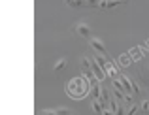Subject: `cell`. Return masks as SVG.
Segmentation results:
<instances>
[{
	"label": "cell",
	"instance_id": "30bf717a",
	"mask_svg": "<svg viewBox=\"0 0 149 115\" xmlns=\"http://www.w3.org/2000/svg\"><path fill=\"white\" fill-rule=\"evenodd\" d=\"M66 66V61L64 59H61V61H57V64H55V72H61L62 68Z\"/></svg>",
	"mask_w": 149,
	"mask_h": 115
},
{
	"label": "cell",
	"instance_id": "52a82bcc",
	"mask_svg": "<svg viewBox=\"0 0 149 115\" xmlns=\"http://www.w3.org/2000/svg\"><path fill=\"white\" fill-rule=\"evenodd\" d=\"M119 2H113V0H100V8L108 10V8H115Z\"/></svg>",
	"mask_w": 149,
	"mask_h": 115
},
{
	"label": "cell",
	"instance_id": "9c48e42d",
	"mask_svg": "<svg viewBox=\"0 0 149 115\" xmlns=\"http://www.w3.org/2000/svg\"><path fill=\"white\" fill-rule=\"evenodd\" d=\"M130 61H132V59H130V55H127V53H125V55H121V59H119V62H121L123 66H128V64H130Z\"/></svg>",
	"mask_w": 149,
	"mask_h": 115
},
{
	"label": "cell",
	"instance_id": "9a60e30c",
	"mask_svg": "<svg viewBox=\"0 0 149 115\" xmlns=\"http://www.w3.org/2000/svg\"><path fill=\"white\" fill-rule=\"evenodd\" d=\"M132 93L140 94V87H138V83H136V81H132Z\"/></svg>",
	"mask_w": 149,
	"mask_h": 115
},
{
	"label": "cell",
	"instance_id": "7a4b0ae2",
	"mask_svg": "<svg viewBox=\"0 0 149 115\" xmlns=\"http://www.w3.org/2000/svg\"><path fill=\"white\" fill-rule=\"evenodd\" d=\"M89 62H91V68H93V72H95V76L98 77V81H104V79L108 77V74L102 70V66L96 62V59L95 57H89Z\"/></svg>",
	"mask_w": 149,
	"mask_h": 115
},
{
	"label": "cell",
	"instance_id": "d6986e66",
	"mask_svg": "<svg viewBox=\"0 0 149 115\" xmlns=\"http://www.w3.org/2000/svg\"><path fill=\"white\" fill-rule=\"evenodd\" d=\"M119 2H127V0H119Z\"/></svg>",
	"mask_w": 149,
	"mask_h": 115
},
{
	"label": "cell",
	"instance_id": "4fadbf2b",
	"mask_svg": "<svg viewBox=\"0 0 149 115\" xmlns=\"http://www.w3.org/2000/svg\"><path fill=\"white\" fill-rule=\"evenodd\" d=\"M89 8H100V0H87Z\"/></svg>",
	"mask_w": 149,
	"mask_h": 115
},
{
	"label": "cell",
	"instance_id": "ac0fdd59",
	"mask_svg": "<svg viewBox=\"0 0 149 115\" xmlns=\"http://www.w3.org/2000/svg\"><path fill=\"white\" fill-rule=\"evenodd\" d=\"M147 83H149V66H147Z\"/></svg>",
	"mask_w": 149,
	"mask_h": 115
},
{
	"label": "cell",
	"instance_id": "5b68a950",
	"mask_svg": "<svg viewBox=\"0 0 149 115\" xmlns=\"http://www.w3.org/2000/svg\"><path fill=\"white\" fill-rule=\"evenodd\" d=\"M91 96H93V100H100V96H102V85H100V81L95 83V85H91Z\"/></svg>",
	"mask_w": 149,
	"mask_h": 115
},
{
	"label": "cell",
	"instance_id": "ba28073f",
	"mask_svg": "<svg viewBox=\"0 0 149 115\" xmlns=\"http://www.w3.org/2000/svg\"><path fill=\"white\" fill-rule=\"evenodd\" d=\"M68 6H70V8H81V6H87V0H70Z\"/></svg>",
	"mask_w": 149,
	"mask_h": 115
},
{
	"label": "cell",
	"instance_id": "8992f818",
	"mask_svg": "<svg viewBox=\"0 0 149 115\" xmlns=\"http://www.w3.org/2000/svg\"><path fill=\"white\" fill-rule=\"evenodd\" d=\"M95 59H96V62H98V64L102 66V70H104V72H108V68H109V66H111V62H109L108 59L104 57V55H96Z\"/></svg>",
	"mask_w": 149,
	"mask_h": 115
},
{
	"label": "cell",
	"instance_id": "e0dca14e",
	"mask_svg": "<svg viewBox=\"0 0 149 115\" xmlns=\"http://www.w3.org/2000/svg\"><path fill=\"white\" fill-rule=\"evenodd\" d=\"M104 115H115V113H113L111 109H104Z\"/></svg>",
	"mask_w": 149,
	"mask_h": 115
},
{
	"label": "cell",
	"instance_id": "2e32d148",
	"mask_svg": "<svg viewBox=\"0 0 149 115\" xmlns=\"http://www.w3.org/2000/svg\"><path fill=\"white\" fill-rule=\"evenodd\" d=\"M40 115H57V112H51V109H44Z\"/></svg>",
	"mask_w": 149,
	"mask_h": 115
},
{
	"label": "cell",
	"instance_id": "3957f363",
	"mask_svg": "<svg viewBox=\"0 0 149 115\" xmlns=\"http://www.w3.org/2000/svg\"><path fill=\"white\" fill-rule=\"evenodd\" d=\"M89 43H91V47H93V49H95L98 55H104V57H106V45H104V42H102V40L91 38V42H89Z\"/></svg>",
	"mask_w": 149,
	"mask_h": 115
},
{
	"label": "cell",
	"instance_id": "7c38bea8",
	"mask_svg": "<svg viewBox=\"0 0 149 115\" xmlns=\"http://www.w3.org/2000/svg\"><path fill=\"white\" fill-rule=\"evenodd\" d=\"M57 112V115H72V112H70L68 108H58V109H55Z\"/></svg>",
	"mask_w": 149,
	"mask_h": 115
},
{
	"label": "cell",
	"instance_id": "5bb4252c",
	"mask_svg": "<svg viewBox=\"0 0 149 115\" xmlns=\"http://www.w3.org/2000/svg\"><path fill=\"white\" fill-rule=\"evenodd\" d=\"M140 108H142L143 112H147V113H149V100H143L142 104H140Z\"/></svg>",
	"mask_w": 149,
	"mask_h": 115
},
{
	"label": "cell",
	"instance_id": "6da1fadb",
	"mask_svg": "<svg viewBox=\"0 0 149 115\" xmlns=\"http://www.w3.org/2000/svg\"><path fill=\"white\" fill-rule=\"evenodd\" d=\"M66 93H68L72 98L79 100V98H83L87 93H91V81H89V79L85 77V76H81V77H74L72 81L66 85Z\"/></svg>",
	"mask_w": 149,
	"mask_h": 115
},
{
	"label": "cell",
	"instance_id": "8fae6325",
	"mask_svg": "<svg viewBox=\"0 0 149 115\" xmlns=\"http://www.w3.org/2000/svg\"><path fill=\"white\" fill-rule=\"evenodd\" d=\"M136 112H138V106L132 104V106H127V115H134Z\"/></svg>",
	"mask_w": 149,
	"mask_h": 115
},
{
	"label": "cell",
	"instance_id": "277c9868",
	"mask_svg": "<svg viewBox=\"0 0 149 115\" xmlns=\"http://www.w3.org/2000/svg\"><path fill=\"white\" fill-rule=\"evenodd\" d=\"M76 32L79 34L81 38H91V26L87 23H77L76 25Z\"/></svg>",
	"mask_w": 149,
	"mask_h": 115
}]
</instances>
